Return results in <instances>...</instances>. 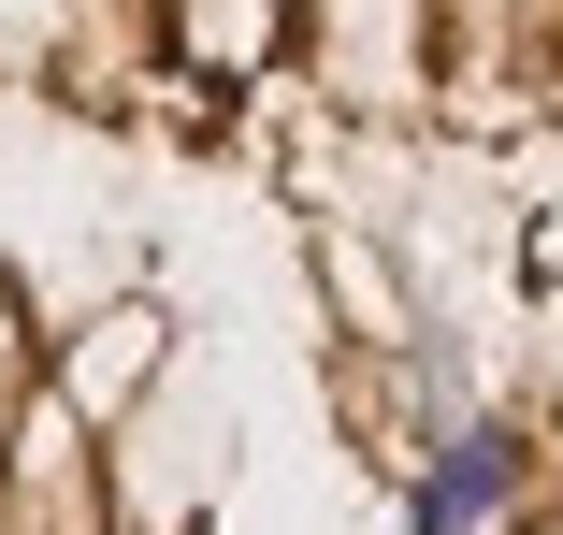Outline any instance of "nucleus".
Segmentation results:
<instances>
[{
    "label": "nucleus",
    "mask_w": 563,
    "mask_h": 535,
    "mask_svg": "<svg viewBox=\"0 0 563 535\" xmlns=\"http://www.w3.org/2000/svg\"><path fill=\"white\" fill-rule=\"evenodd\" d=\"M506 492H520V449H506V435H463V449L419 478V535H477Z\"/></svg>",
    "instance_id": "1"
}]
</instances>
